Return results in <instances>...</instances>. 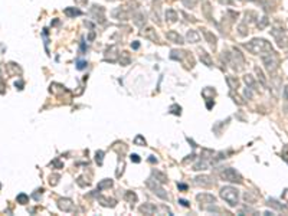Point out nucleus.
Masks as SVG:
<instances>
[{"mask_svg": "<svg viewBox=\"0 0 288 216\" xmlns=\"http://www.w3.org/2000/svg\"><path fill=\"white\" fill-rule=\"evenodd\" d=\"M244 48L246 49V51H249L251 53L261 55V56L272 51V45H271V43H269L268 41H265V39H259V38L252 39L251 42L245 43Z\"/></svg>", "mask_w": 288, "mask_h": 216, "instance_id": "f257e3e1", "label": "nucleus"}, {"mask_svg": "<svg viewBox=\"0 0 288 216\" xmlns=\"http://www.w3.org/2000/svg\"><path fill=\"white\" fill-rule=\"evenodd\" d=\"M220 197L228 203L229 206H236L239 202V192L232 186H225L220 189Z\"/></svg>", "mask_w": 288, "mask_h": 216, "instance_id": "f03ea898", "label": "nucleus"}, {"mask_svg": "<svg viewBox=\"0 0 288 216\" xmlns=\"http://www.w3.org/2000/svg\"><path fill=\"white\" fill-rule=\"evenodd\" d=\"M219 177L225 181H231V183H242V176L238 173L235 169L226 167V169H220L219 170Z\"/></svg>", "mask_w": 288, "mask_h": 216, "instance_id": "7ed1b4c3", "label": "nucleus"}, {"mask_svg": "<svg viewBox=\"0 0 288 216\" xmlns=\"http://www.w3.org/2000/svg\"><path fill=\"white\" fill-rule=\"evenodd\" d=\"M262 62H264L265 68L268 72H275V69L278 68V56L274 51L268 52V53L262 55Z\"/></svg>", "mask_w": 288, "mask_h": 216, "instance_id": "20e7f679", "label": "nucleus"}, {"mask_svg": "<svg viewBox=\"0 0 288 216\" xmlns=\"http://www.w3.org/2000/svg\"><path fill=\"white\" fill-rule=\"evenodd\" d=\"M146 184H147V187L148 189H151L153 192H154V194H157L160 199H163V200H166L167 199V193H166V190L163 189V187L160 186V181H157V180H154V179H148V180L146 181Z\"/></svg>", "mask_w": 288, "mask_h": 216, "instance_id": "39448f33", "label": "nucleus"}, {"mask_svg": "<svg viewBox=\"0 0 288 216\" xmlns=\"http://www.w3.org/2000/svg\"><path fill=\"white\" fill-rule=\"evenodd\" d=\"M104 58H105V61H108V62L114 63L118 61V58H120V53H118V48L115 45L110 46V48L105 49V53H104Z\"/></svg>", "mask_w": 288, "mask_h": 216, "instance_id": "423d86ee", "label": "nucleus"}, {"mask_svg": "<svg viewBox=\"0 0 288 216\" xmlns=\"http://www.w3.org/2000/svg\"><path fill=\"white\" fill-rule=\"evenodd\" d=\"M197 202L200 203V208H205V205H213L216 202V197L210 193H202V194H197Z\"/></svg>", "mask_w": 288, "mask_h": 216, "instance_id": "0eeeda50", "label": "nucleus"}, {"mask_svg": "<svg viewBox=\"0 0 288 216\" xmlns=\"http://www.w3.org/2000/svg\"><path fill=\"white\" fill-rule=\"evenodd\" d=\"M58 208L63 212H72L73 210V202L68 197H63V199L58 200Z\"/></svg>", "mask_w": 288, "mask_h": 216, "instance_id": "6e6552de", "label": "nucleus"}, {"mask_svg": "<svg viewBox=\"0 0 288 216\" xmlns=\"http://www.w3.org/2000/svg\"><path fill=\"white\" fill-rule=\"evenodd\" d=\"M141 35L144 36L146 39H150L151 42H160V39H158V36H157V33H156V30L153 29V27H146V29H143L141 30Z\"/></svg>", "mask_w": 288, "mask_h": 216, "instance_id": "1a4fd4ad", "label": "nucleus"}, {"mask_svg": "<svg viewBox=\"0 0 288 216\" xmlns=\"http://www.w3.org/2000/svg\"><path fill=\"white\" fill-rule=\"evenodd\" d=\"M166 38H167L170 42L177 43V45H183V43H185V39H183L182 35H179L176 30H168V32L166 33Z\"/></svg>", "mask_w": 288, "mask_h": 216, "instance_id": "9d476101", "label": "nucleus"}, {"mask_svg": "<svg viewBox=\"0 0 288 216\" xmlns=\"http://www.w3.org/2000/svg\"><path fill=\"white\" fill-rule=\"evenodd\" d=\"M195 184L197 186H202V187H209L213 184V180L210 176H197L195 179Z\"/></svg>", "mask_w": 288, "mask_h": 216, "instance_id": "9b49d317", "label": "nucleus"}, {"mask_svg": "<svg viewBox=\"0 0 288 216\" xmlns=\"http://www.w3.org/2000/svg\"><path fill=\"white\" fill-rule=\"evenodd\" d=\"M138 210L144 215H154L156 212H157V206L153 205V203H144V205L140 206Z\"/></svg>", "mask_w": 288, "mask_h": 216, "instance_id": "f8f14e48", "label": "nucleus"}, {"mask_svg": "<svg viewBox=\"0 0 288 216\" xmlns=\"http://www.w3.org/2000/svg\"><path fill=\"white\" fill-rule=\"evenodd\" d=\"M202 33H203V36H205V39H206L207 42H209V45L210 46H213V49L216 48V42H217V38L215 35H213L212 32H209L207 29H202Z\"/></svg>", "mask_w": 288, "mask_h": 216, "instance_id": "ddd939ff", "label": "nucleus"}, {"mask_svg": "<svg viewBox=\"0 0 288 216\" xmlns=\"http://www.w3.org/2000/svg\"><path fill=\"white\" fill-rule=\"evenodd\" d=\"M199 58H200L202 63H205L206 66H212L213 65V61H212V58H210V55L207 53V52H205L203 49L199 51Z\"/></svg>", "mask_w": 288, "mask_h": 216, "instance_id": "4468645a", "label": "nucleus"}, {"mask_svg": "<svg viewBox=\"0 0 288 216\" xmlns=\"http://www.w3.org/2000/svg\"><path fill=\"white\" fill-rule=\"evenodd\" d=\"M98 202L102 206H105V208H114L117 205V200L110 199V197H104V196H98Z\"/></svg>", "mask_w": 288, "mask_h": 216, "instance_id": "2eb2a0df", "label": "nucleus"}, {"mask_svg": "<svg viewBox=\"0 0 288 216\" xmlns=\"http://www.w3.org/2000/svg\"><path fill=\"white\" fill-rule=\"evenodd\" d=\"M164 16H166V20L168 22V23H174V22L177 20V17H179V14H177V12L173 10V9H167L166 13H164Z\"/></svg>", "mask_w": 288, "mask_h": 216, "instance_id": "dca6fc26", "label": "nucleus"}, {"mask_svg": "<svg viewBox=\"0 0 288 216\" xmlns=\"http://www.w3.org/2000/svg\"><path fill=\"white\" fill-rule=\"evenodd\" d=\"M110 187H112V180H111V179H104V180H101L100 183H98L95 192H101V190L110 189Z\"/></svg>", "mask_w": 288, "mask_h": 216, "instance_id": "f3484780", "label": "nucleus"}, {"mask_svg": "<svg viewBox=\"0 0 288 216\" xmlns=\"http://www.w3.org/2000/svg\"><path fill=\"white\" fill-rule=\"evenodd\" d=\"M63 13L68 17H76V16H81L82 14V10H79L78 7H66L63 10Z\"/></svg>", "mask_w": 288, "mask_h": 216, "instance_id": "a211bd4d", "label": "nucleus"}, {"mask_svg": "<svg viewBox=\"0 0 288 216\" xmlns=\"http://www.w3.org/2000/svg\"><path fill=\"white\" fill-rule=\"evenodd\" d=\"M112 16L115 17V19H120V20H127L128 19V13L125 10H122V9H115L114 12H112Z\"/></svg>", "mask_w": 288, "mask_h": 216, "instance_id": "6ab92c4d", "label": "nucleus"}, {"mask_svg": "<svg viewBox=\"0 0 288 216\" xmlns=\"http://www.w3.org/2000/svg\"><path fill=\"white\" fill-rule=\"evenodd\" d=\"M133 19H134V23L137 24V26H143L144 23H146V14L143 13V12H138V13H136L133 16Z\"/></svg>", "mask_w": 288, "mask_h": 216, "instance_id": "aec40b11", "label": "nucleus"}, {"mask_svg": "<svg viewBox=\"0 0 288 216\" xmlns=\"http://www.w3.org/2000/svg\"><path fill=\"white\" fill-rule=\"evenodd\" d=\"M186 38H187V42H190V43H196V42L200 41V35L196 30H189Z\"/></svg>", "mask_w": 288, "mask_h": 216, "instance_id": "412c9836", "label": "nucleus"}, {"mask_svg": "<svg viewBox=\"0 0 288 216\" xmlns=\"http://www.w3.org/2000/svg\"><path fill=\"white\" fill-rule=\"evenodd\" d=\"M118 61H120V63L121 65H130V62H131V58H130V53L128 52H121L120 53V58H118Z\"/></svg>", "mask_w": 288, "mask_h": 216, "instance_id": "4be33fe9", "label": "nucleus"}, {"mask_svg": "<svg viewBox=\"0 0 288 216\" xmlns=\"http://www.w3.org/2000/svg\"><path fill=\"white\" fill-rule=\"evenodd\" d=\"M153 177H156V180L160 181V183H166L167 181V176L158 170H153Z\"/></svg>", "mask_w": 288, "mask_h": 216, "instance_id": "5701e85b", "label": "nucleus"}, {"mask_svg": "<svg viewBox=\"0 0 288 216\" xmlns=\"http://www.w3.org/2000/svg\"><path fill=\"white\" fill-rule=\"evenodd\" d=\"M226 82L229 84V88L231 89H236L238 85H239V81H238L236 78H234V76H228V78H226Z\"/></svg>", "mask_w": 288, "mask_h": 216, "instance_id": "b1692460", "label": "nucleus"}, {"mask_svg": "<svg viewBox=\"0 0 288 216\" xmlns=\"http://www.w3.org/2000/svg\"><path fill=\"white\" fill-rule=\"evenodd\" d=\"M183 53H185V52H182V51H171L170 58H171V59H174V61H182L183 59Z\"/></svg>", "mask_w": 288, "mask_h": 216, "instance_id": "393cba45", "label": "nucleus"}, {"mask_svg": "<svg viewBox=\"0 0 288 216\" xmlns=\"http://www.w3.org/2000/svg\"><path fill=\"white\" fill-rule=\"evenodd\" d=\"M16 200H17V203H20V205H26V203H29V196L24 194V193H20V194H17Z\"/></svg>", "mask_w": 288, "mask_h": 216, "instance_id": "a878e982", "label": "nucleus"}, {"mask_svg": "<svg viewBox=\"0 0 288 216\" xmlns=\"http://www.w3.org/2000/svg\"><path fill=\"white\" fill-rule=\"evenodd\" d=\"M205 169H207V161L206 160H200V161L197 163V164L193 166V170H205Z\"/></svg>", "mask_w": 288, "mask_h": 216, "instance_id": "bb28decb", "label": "nucleus"}, {"mask_svg": "<svg viewBox=\"0 0 288 216\" xmlns=\"http://www.w3.org/2000/svg\"><path fill=\"white\" fill-rule=\"evenodd\" d=\"M125 200H127V202H130V203L137 202V194L134 193V192H127V193H125Z\"/></svg>", "mask_w": 288, "mask_h": 216, "instance_id": "cd10ccee", "label": "nucleus"}, {"mask_svg": "<svg viewBox=\"0 0 288 216\" xmlns=\"http://www.w3.org/2000/svg\"><path fill=\"white\" fill-rule=\"evenodd\" d=\"M134 144L136 146H147V141H146V138L143 137V135H137L136 138H134Z\"/></svg>", "mask_w": 288, "mask_h": 216, "instance_id": "c85d7f7f", "label": "nucleus"}, {"mask_svg": "<svg viewBox=\"0 0 288 216\" xmlns=\"http://www.w3.org/2000/svg\"><path fill=\"white\" fill-rule=\"evenodd\" d=\"M170 112L174 114V115H180V114H182V107L177 105V104H173V105L170 107Z\"/></svg>", "mask_w": 288, "mask_h": 216, "instance_id": "c756f323", "label": "nucleus"}, {"mask_svg": "<svg viewBox=\"0 0 288 216\" xmlns=\"http://www.w3.org/2000/svg\"><path fill=\"white\" fill-rule=\"evenodd\" d=\"M102 160H104V151L98 150L95 153V161L98 163V166H102Z\"/></svg>", "mask_w": 288, "mask_h": 216, "instance_id": "7c9ffc66", "label": "nucleus"}, {"mask_svg": "<svg viewBox=\"0 0 288 216\" xmlns=\"http://www.w3.org/2000/svg\"><path fill=\"white\" fill-rule=\"evenodd\" d=\"M183 2V4L186 6V7H189V9H193L196 4H197V0H182Z\"/></svg>", "mask_w": 288, "mask_h": 216, "instance_id": "2f4dec72", "label": "nucleus"}, {"mask_svg": "<svg viewBox=\"0 0 288 216\" xmlns=\"http://www.w3.org/2000/svg\"><path fill=\"white\" fill-rule=\"evenodd\" d=\"M59 174H52L51 177H49V183H51V186H56L58 181H59Z\"/></svg>", "mask_w": 288, "mask_h": 216, "instance_id": "473e14b6", "label": "nucleus"}, {"mask_svg": "<svg viewBox=\"0 0 288 216\" xmlns=\"http://www.w3.org/2000/svg\"><path fill=\"white\" fill-rule=\"evenodd\" d=\"M122 171H124V161L120 160V161H118V169H117V171H115V176L120 177V176L122 174Z\"/></svg>", "mask_w": 288, "mask_h": 216, "instance_id": "72a5a7b5", "label": "nucleus"}, {"mask_svg": "<svg viewBox=\"0 0 288 216\" xmlns=\"http://www.w3.org/2000/svg\"><path fill=\"white\" fill-rule=\"evenodd\" d=\"M87 61H76V69H79V71H82V69H85L87 68Z\"/></svg>", "mask_w": 288, "mask_h": 216, "instance_id": "f704fd0d", "label": "nucleus"}, {"mask_svg": "<svg viewBox=\"0 0 288 216\" xmlns=\"http://www.w3.org/2000/svg\"><path fill=\"white\" fill-rule=\"evenodd\" d=\"M245 82L249 85V88H251V86H254V84H255V81H254L252 75H245Z\"/></svg>", "mask_w": 288, "mask_h": 216, "instance_id": "c9c22d12", "label": "nucleus"}, {"mask_svg": "<svg viewBox=\"0 0 288 216\" xmlns=\"http://www.w3.org/2000/svg\"><path fill=\"white\" fill-rule=\"evenodd\" d=\"M266 24H268V19H266V17H262V22H261V23L258 22V27H259V29H264Z\"/></svg>", "mask_w": 288, "mask_h": 216, "instance_id": "e433bc0d", "label": "nucleus"}, {"mask_svg": "<svg viewBox=\"0 0 288 216\" xmlns=\"http://www.w3.org/2000/svg\"><path fill=\"white\" fill-rule=\"evenodd\" d=\"M130 159H131V161H134V163H140V156L138 154H131Z\"/></svg>", "mask_w": 288, "mask_h": 216, "instance_id": "4c0bfd02", "label": "nucleus"}, {"mask_svg": "<svg viewBox=\"0 0 288 216\" xmlns=\"http://www.w3.org/2000/svg\"><path fill=\"white\" fill-rule=\"evenodd\" d=\"M179 203L182 206H185V208H189V206H190V205H189V202H187V200H185V199H179Z\"/></svg>", "mask_w": 288, "mask_h": 216, "instance_id": "58836bf2", "label": "nucleus"}, {"mask_svg": "<svg viewBox=\"0 0 288 216\" xmlns=\"http://www.w3.org/2000/svg\"><path fill=\"white\" fill-rule=\"evenodd\" d=\"M131 48L134 49V51H137V49H140V42H137V41H134L133 43H131Z\"/></svg>", "mask_w": 288, "mask_h": 216, "instance_id": "ea45409f", "label": "nucleus"}, {"mask_svg": "<svg viewBox=\"0 0 288 216\" xmlns=\"http://www.w3.org/2000/svg\"><path fill=\"white\" fill-rule=\"evenodd\" d=\"M14 85H16L17 89H23V85H24V84H23V81H16V84H14Z\"/></svg>", "mask_w": 288, "mask_h": 216, "instance_id": "a19ab883", "label": "nucleus"}, {"mask_svg": "<svg viewBox=\"0 0 288 216\" xmlns=\"http://www.w3.org/2000/svg\"><path fill=\"white\" fill-rule=\"evenodd\" d=\"M177 187H179L180 190H187V184H183V183H179Z\"/></svg>", "mask_w": 288, "mask_h": 216, "instance_id": "79ce46f5", "label": "nucleus"}, {"mask_svg": "<svg viewBox=\"0 0 288 216\" xmlns=\"http://www.w3.org/2000/svg\"><path fill=\"white\" fill-rule=\"evenodd\" d=\"M284 98H285V100L288 101V85L285 86V88H284Z\"/></svg>", "mask_w": 288, "mask_h": 216, "instance_id": "37998d69", "label": "nucleus"}, {"mask_svg": "<svg viewBox=\"0 0 288 216\" xmlns=\"http://www.w3.org/2000/svg\"><path fill=\"white\" fill-rule=\"evenodd\" d=\"M245 97H246V98H251V97H252V92H251L248 88H246V91H245Z\"/></svg>", "mask_w": 288, "mask_h": 216, "instance_id": "c03bdc74", "label": "nucleus"}, {"mask_svg": "<svg viewBox=\"0 0 288 216\" xmlns=\"http://www.w3.org/2000/svg\"><path fill=\"white\" fill-rule=\"evenodd\" d=\"M148 161L150 163H157V159H156L154 156H150V159H148Z\"/></svg>", "mask_w": 288, "mask_h": 216, "instance_id": "a18cd8bd", "label": "nucleus"}, {"mask_svg": "<svg viewBox=\"0 0 288 216\" xmlns=\"http://www.w3.org/2000/svg\"><path fill=\"white\" fill-rule=\"evenodd\" d=\"M94 38H95V33H94V32H91V33H90V36H88V41H92Z\"/></svg>", "mask_w": 288, "mask_h": 216, "instance_id": "49530a36", "label": "nucleus"}, {"mask_svg": "<svg viewBox=\"0 0 288 216\" xmlns=\"http://www.w3.org/2000/svg\"><path fill=\"white\" fill-rule=\"evenodd\" d=\"M219 2H220V3H229V4H231L232 0H219Z\"/></svg>", "mask_w": 288, "mask_h": 216, "instance_id": "de8ad7c7", "label": "nucleus"}, {"mask_svg": "<svg viewBox=\"0 0 288 216\" xmlns=\"http://www.w3.org/2000/svg\"><path fill=\"white\" fill-rule=\"evenodd\" d=\"M2 88H3V82H0V94H3V89Z\"/></svg>", "mask_w": 288, "mask_h": 216, "instance_id": "09e8293b", "label": "nucleus"}, {"mask_svg": "<svg viewBox=\"0 0 288 216\" xmlns=\"http://www.w3.org/2000/svg\"><path fill=\"white\" fill-rule=\"evenodd\" d=\"M76 3H87V0H75Z\"/></svg>", "mask_w": 288, "mask_h": 216, "instance_id": "8fccbe9b", "label": "nucleus"}, {"mask_svg": "<svg viewBox=\"0 0 288 216\" xmlns=\"http://www.w3.org/2000/svg\"><path fill=\"white\" fill-rule=\"evenodd\" d=\"M110 2H112V0H110Z\"/></svg>", "mask_w": 288, "mask_h": 216, "instance_id": "3c124183", "label": "nucleus"}, {"mask_svg": "<svg viewBox=\"0 0 288 216\" xmlns=\"http://www.w3.org/2000/svg\"><path fill=\"white\" fill-rule=\"evenodd\" d=\"M0 187H2V186H0Z\"/></svg>", "mask_w": 288, "mask_h": 216, "instance_id": "603ef678", "label": "nucleus"}]
</instances>
